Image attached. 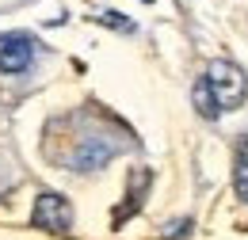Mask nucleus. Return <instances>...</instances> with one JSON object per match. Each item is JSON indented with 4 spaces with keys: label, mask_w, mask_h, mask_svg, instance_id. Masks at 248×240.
I'll list each match as a JSON object with an SVG mask.
<instances>
[{
    "label": "nucleus",
    "mask_w": 248,
    "mask_h": 240,
    "mask_svg": "<svg viewBox=\"0 0 248 240\" xmlns=\"http://www.w3.org/2000/svg\"><path fill=\"white\" fill-rule=\"evenodd\" d=\"M191 103H195V111H199L206 122L221 119V103H217V95L210 91L206 76H199V80H195V88H191Z\"/></svg>",
    "instance_id": "nucleus-5"
},
{
    "label": "nucleus",
    "mask_w": 248,
    "mask_h": 240,
    "mask_svg": "<svg viewBox=\"0 0 248 240\" xmlns=\"http://www.w3.org/2000/svg\"><path fill=\"white\" fill-rule=\"evenodd\" d=\"M34 50H38V42H34V34H27V30L0 34V73H8V76L27 73L34 65Z\"/></svg>",
    "instance_id": "nucleus-3"
},
{
    "label": "nucleus",
    "mask_w": 248,
    "mask_h": 240,
    "mask_svg": "<svg viewBox=\"0 0 248 240\" xmlns=\"http://www.w3.org/2000/svg\"><path fill=\"white\" fill-rule=\"evenodd\" d=\"M233 191L241 202H248V141H241V149L233 156Z\"/></svg>",
    "instance_id": "nucleus-6"
},
{
    "label": "nucleus",
    "mask_w": 248,
    "mask_h": 240,
    "mask_svg": "<svg viewBox=\"0 0 248 240\" xmlns=\"http://www.w3.org/2000/svg\"><path fill=\"white\" fill-rule=\"evenodd\" d=\"M115 152H119V145L107 141V137H84L73 152V172H99V168L111 164Z\"/></svg>",
    "instance_id": "nucleus-4"
},
{
    "label": "nucleus",
    "mask_w": 248,
    "mask_h": 240,
    "mask_svg": "<svg viewBox=\"0 0 248 240\" xmlns=\"http://www.w3.org/2000/svg\"><path fill=\"white\" fill-rule=\"evenodd\" d=\"M187 233H191V217H180V221H168L164 225V237L168 240H184Z\"/></svg>",
    "instance_id": "nucleus-8"
},
{
    "label": "nucleus",
    "mask_w": 248,
    "mask_h": 240,
    "mask_svg": "<svg viewBox=\"0 0 248 240\" xmlns=\"http://www.w3.org/2000/svg\"><path fill=\"white\" fill-rule=\"evenodd\" d=\"M31 225L34 229H46V233H69L73 229V206H69V198L58 195V191H42L34 198Z\"/></svg>",
    "instance_id": "nucleus-2"
},
{
    "label": "nucleus",
    "mask_w": 248,
    "mask_h": 240,
    "mask_svg": "<svg viewBox=\"0 0 248 240\" xmlns=\"http://www.w3.org/2000/svg\"><path fill=\"white\" fill-rule=\"evenodd\" d=\"M95 23L115 27V30H123V34H134V19H126L123 12H99V15H95Z\"/></svg>",
    "instance_id": "nucleus-7"
},
{
    "label": "nucleus",
    "mask_w": 248,
    "mask_h": 240,
    "mask_svg": "<svg viewBox=\"0 0 248 240\" xmlns=\"http://www.w3.org/2000/svg\"><path fill=\"white\" fill-rule=\"evenodd\" d=\"M206 84H210V91L217 95L221 111H225V107L245 103V95H248V76H245V69H241L237 61H225V58H214L210 65H206Z\"/></svg>",
    "instance_id": "nucleus-1"
}]
</instances>
